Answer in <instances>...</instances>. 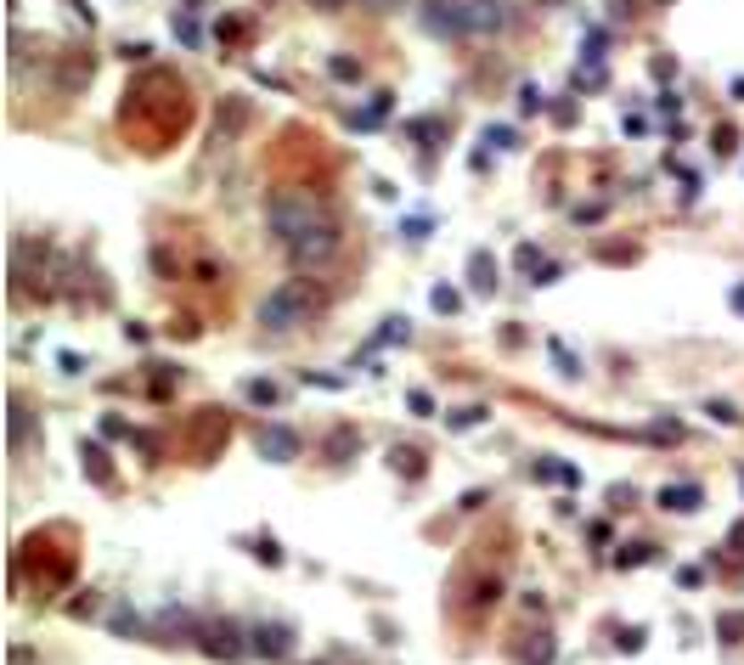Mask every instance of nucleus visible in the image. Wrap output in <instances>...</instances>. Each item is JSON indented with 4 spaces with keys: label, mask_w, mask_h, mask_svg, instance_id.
<instances>
[{
    "label": "nucleus",
    "mask_w": 744,
    "mask_h": 665,
    "mask_svg": "<svg viewBox=\"0 0 744 665\" xmlns=\"http://www.w3.org/2000/svg\"><path fill=\"white\" fill-rule=\"evenodd\" d=\"M175 40L192 46V51L203 46V29H198V17H192V12H175Z\"/></svg>",
    "instance_id": "1a4fd4ad"
},
{
    "label": "nucleus",
    "mask_w": 744,
    "mask_h": 665,
    "mask_svg": "<svg viewBox=\"0 0 744 665\" xmlns=\"http://www.w3.org/2000/svg\"><path fill=\"white\" fill-rule=\"evenodd\" d=\"M192 124V96L181 74H169V68H141L130 79V91L119 102V130L136 141L141 153H164L169 141H181Z\"/></svg>",
    "instance_id": "f03ea898"
},
{
    "label": "nucleus",
    "mask_w": 744,
    "mask_h": 665,
    "mask_svg": "<svg viewBox=\"0 0 744 665\" xmlns=\"http://www.w3.org/2000/svg\"><path fill=\"white\" fill-rule=\"evenodd\" d=\"M265 226H271V237L282 243V254H288L299 271H322L344 248L339 214H333V204L316 187H277L265 197Z\"/></svg>",
    "instance_id": "f257e3e1"
},
{
    "label": "nucleus",
    "mask_w": 744,
    "mask_h": 665,
    "mask_svg": "<svg viewBox=\"0 0 744 665\" xmlns=\"http://www.w3.org/2000/svg\"><path fill=\"white\" fill-rule=\"evenodd\" d=\"M243 119H248L243 96H226V102H220V113H215V136H209V141H215V147H220V141H232V136L243 130Z\"/></svg>",
    "instance_id": "0eeeda50"
},
{
    "label": "nucleus",
    "mask_w": 744,
    "mask_h": 665,
    "mask_svg": "<svg viewBox=\"0 0 744 665\" xmlns=\"http://www.w3.org/2000/svg\"><path fill=\"white\" fill-rule=\"evenodd\" d=\"M485 141H491V147H513V130H502V124H496V130H485Z\"/></svg>",
    "instance_id": "f3484780"
},
{
    "label": "nucleus",
    "mask_w": 744,
    "mask_h": 665,
    "mask_svg": "<svg viewBox=\"0 0 744 665\" xmlns=\"http://www.w3.org/2000/svg\"><path fill=\"white\" fill-rule=\"evenodd\" d=\"M327 74H333V79H361V62H356V57H333Z\"/></svg>",
    "instance_id": "9b49d317"
},
{
    "label": "nucleus",
    "mask_w": 744,
    "mask_h": 665,
    "mask_svg": "<svg viewBox=\"0 0 744 665\" xmlns=\"http://www.w3.org/2000/svg\"><path fill=\"white\" fill-rule=\"evenodd\" d=\"M423 29H429L434 40L468 34V0H423Z\"/></svg>",
    "instance_id": "20e7f679"
},
{
    "label": "nucleus",
    "mask_w": 744,
    "mask_h": 665,
    "mask_svg": "<svg viewBox=\"0 0 744 665\" xmlns=\"http://www.w3.org/2000/svg\"><path fill=\"white\" fill-rule=\"evenodd\" d=\"M434 311H457V294H451V287H434Z\"/></svg>",
    "instance_id": "dca6fc26"
},
{
    "label": "nucleus",
    "mask_w": 744,
    "mask_h": 665,
    "mask_svg": "<svg viewBox=\"0 0 744 665\" xmlns=\"http://www.w3.org/2000/svg\"><path fill=\"white\" fill-rule=\"evenodd\" d=\"M322 311H327L322 282L293 277V282H282L277 294L260 299V328H265V333H288V328H305V321H316Z\"/></svg>",
    "instance_id": "7ed1b4c3"
},
{
    "label": "nucleus",
    "mask_w": 744,
    "mask_h": 665,
    "mask_svg": "<svg viewBox=\"0 0 744 665\" xmlns=\"http://www.w3.org/2000/svg\"><path fill=\"white\" fill-rule=\"evenodd\" d=\"M660 6H671V0H660Z\"/></svg>",
    "instance_id": "6ab92c4d"
},
{
    "label": "nucleus",
    "mask_w": 744,
    "mask_h": 665,
    "mask_svg": "<svg viewBox=\"0 0 744 665\" xmlns=\"http://www.w3.org/2000/svg\"><path fill=\"white\" fill-rule=\"evenodd\" d=\"M632 6H637V0H609V17H615V23H632V17H637Z\"/></svg>",
    "instance_id": "4468645a"
},
{
    "label": "nucleus",
    "mask_w": 744,
    "mask_h": 665,
    "mask_svg": "<svg viewBox=\"0 0 744 665\" xmlns=\"http://www.w3.org/2000/svg\"><path fill=\"white\" fill-rule=\"evenodd\" d=\"M733 147H739V130H733V124H722V130H716V153H722V158H728Z\"/></svg>",
    "instance_id": "f8f14e48"
},
{
    "label": "nucleus",
    "mask_w": 744,
    "mask_h": 665,
    "mask_svg": "<svg viewBox=\"0 0 744 665\" xmlns=\"http://www.w3.org/2000/svg\"><path fill=\"white\" fill-rule=\"evenodd\" d=\"M733 311H744V287H733Z\"/></svg>",
    "instance_id": "a211bd4d"
},
{
    "label": "nucleus",
    "mask_w": 744,
    "mask_h": 665,
    "mask_svg": "<svg viewBox=\"0 0 744 665\" xmlns=\"http://www.w3.org/2000/svg\"><path fill=\"white\" fill-rule=\"evenodd\" d=\"M468 282L480 287V294H491L496 287V260L491 254H468Z\"/></svg>",
    "instance_id": "6e6552de"
},
{
    "label": "nucleus",
    "mask_w": 744,
    "mask_h": 665,
    "mask_svg": "<svg viewBox=\"0 0 744 665\" xmlns=\"http://www.w3.org/2000/svg\"><path fill=\"white\" fill-rule=\"evenodd\" d=\"M254 445H260L271 462H288V457L299 452V435H293V428H282V423H265V428H254Z\"/></svg>",
    "instance_id": "39448f33"
},
{
    "label": "nucleus",
    "mask_w": 744,
    "mask_h": 665,
    "mask_svg": "<svg viewBox=\"0 0 744 665\" xmlns=\"http://www.w3.org/2000/svg\"><path fill=\"white\" fill-rule=\"evenodd\" d=\"M699 502V491L694 485H671V491H660V508H677V513H688Z\"/></svg>",
    "instance_id": "9d476101"
},
{
    "label": "nucleus",
    "mask_w": 744,
    "mask_h": 665,
    "mask_svg": "<svg viewBox=\"0 0 744 665\" xmlns=\"http://www.w3.org/2000/svg\"><path fill=\"white\" fill-rule=\"evenodd\" d=\"M395 469H401V474H417V452H406V445H401V452H395Z\"/></svg>",
    "instance_id": "2eb2a0df"
},
{
    "label": "nucleus",
    "mask_w": 744,
    "mask_h": 665,
    "mask_svg": "<svg viewBox=\"0 0 744 665\" xmlns=\"http://www.w3.org/2000/svg\"><path fill=\"white\" fill-rule=\"evenodd\" d=\"M480 418H485V406H463V411H457V418H451V428H474Z\"/></svg>",
    "instance_id": "ddd939ff"
},
{
    "label": "nucleus",
    "mask_w": 744,
    "mask_h": 665,
    "mask_svg": "<svg viewBox=\"0 0 744 665\" xmlns=\"http://www.w3.org/2000/svg\"><path fill=\"white\" fill-rule=\"evenodd\" d=\"M389 113H395V96L378 91V96H372V102L361 107V113H344V124H350V130H378V124H384Z\"/></svg>",
    "instance_id": "423d86ee"
}]
</instances>
